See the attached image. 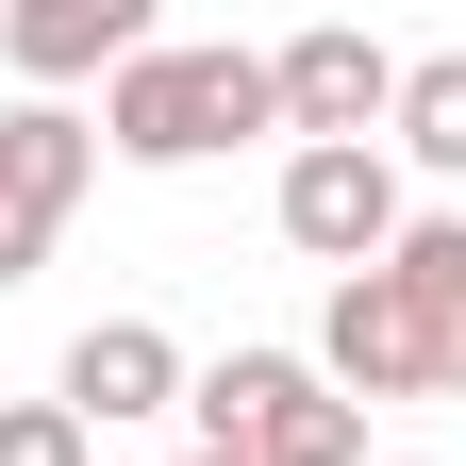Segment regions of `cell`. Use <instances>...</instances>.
Returning a JSON list of instances; mask_svg holds the SVG:
<instances>
[{"mask_svg":"<svg viewBox=\"0 0 466 466\" xmlns=\"http://www.w3.org/2000/svg\"><path fill=\"white\" fill-rule=\"evenodd\" d=\"M317 383L350 400V417H367V400H466V217H417L383 267L333 283Z\"/></svg>","mask_w":466,"mask_h":466,"instance_id":"1","label":"cell"},{"mask_svg":"<svg viewBox=\"0 0 466 466\" xmlns=\"http://www.w3.org/2000/svg\"><path fill=\"white\" fill-rule=\"evenodd\" d=\"M250 134H283V100H267V50H233V34H150L100 84V150L116 167H217Z\"/></svg>","mask_w":466,"mask_h":466,"instance_id":"2","label":"cell"},{"mask_svg":"<svg viewBox=\"0 0 466 466\" xmlns=\"http://www.w3.org/2000/svg\"><path fill=\"white\" fill-rule=\"evenodd\" d=\"M184 417L233 466H367V417L317 383V350H217V367L184 383Z\"/></svg>","mask_w":466,"mask_h":466,"instance_id":"3","label":"cell"},{"mask_svg":"<svg viewBox=\"0 0 466 466\" xmlns=\"http://www.w3.org/2000/svg\"><path fill=\"white\" fill-rule=\"evenodd\" d=\"M84 184H100V116L84 100H0V283H34L67 250Z\"/></svg>","mask_w":466,"mask_h":466,"instance_id":"4","label":"cell"},{"mask_svg":"<svg viewBox=\"0 0 466 466\" xmlns=\"http://www.w3.org/2000/svg\"><path fill=\"white\" fill-rule=\"evenodd\" d=\"M267 217H283V250L300 267H383L400 233H417V200H400V150H283V184H267Z\"/></svg>","mask_w":466,"mask_h":466,"instance_id":"5","label":"cell"},{"mask_svg":"<svg viewBox=\"0 0 466 466\" xmlns=\"http://www.w3.org/2000/svg\"><path fill=\"white\" fill-rule=\"evenodd\" d=\"M267 100H283V150H383V116H400V50L350 34V17H317V34L267 50Z\"/></svg>","mask_w":466,"mask_h":466,"instance_id":"6","label":"cell"},{"mask_svg":"<svg viewBox=\"0 0 466 466\" xmlns=\"http://www.w3.org/2000/svg\"><path fill=\"white\" fill-rule=\"evenodd\" d=\"M150 50V0H0V67H17V100H84Z\"/></svg>","mask_w":466,"mask_h":466,"instance_id":"7","label":"cell"},{"mask_svg":"<svg viewBox=\"0 0 466 466\" xmlns=\"http://www.w3.org/2000/svg\"><path fill=\"white\" fill-rule=\"evenodd\" d=\"M184 333H167V317H84L67 333V367H50V400H67V417L84 433H116V417H184Z\"/></svg>","mask_w":466,"mask_h":466,"instance_id":"8","label":"cell"},{"mask_svg":"<svg viewBox=\"0 0 466 466\" xmlns=\"http://www.w3.org/2000/svg\"><path fill=\"white\" fill-rule=\"evenodd\" d=\"M400 167H433V184H466V50H400V116H383Z\"/></svg>","mask_w":466,"mask_h":466,"instance_id":"9","label":"cell"},{"mask_svg":"<svg viewBox=\"0 0 466 466\" xmlns=\"http://www.w3.org/2000/svg\"><path fill=\"white\" fill-rule=\"evenodd\" d=\"M0 466H100V433L67 400H0Z\"/></svg>","mask_w":466,"mask_h":466,"instance_id":"10","label":"cell"},{"mask_svg":"<svg viewBox=\"0 0 466 466\" xmlns=\"http://www.w3.org/2000/svg\"><path fill=\"white\" fill-rule=\"evenodd\" d=\"M184 466H233V450H184Z\"/></svg>","mask_w":466,"mask_h":466,"instance_id":"11","label":"cell"},{"mask_svg":"<svg viewBox=\"0 0 466 466\" xmlns=\"http://www.w3.org/2000/svg\"><path fill=\"white\" fill-rule=\"evenodd\" d=\"M400 466H433V450H400Z\"/></svg>","mask_w":466,"mask_h":466,"instance_id":"12","label":"cell"}]
</instances>
